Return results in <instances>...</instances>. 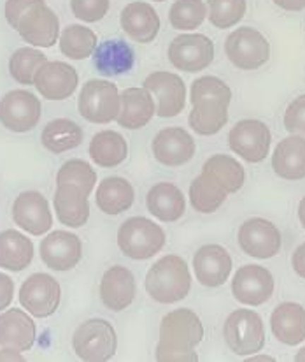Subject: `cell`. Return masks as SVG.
I'll return each instance as SVG.
<instances>
[{"instance_id": "6da1fadb", "label": "cell", "mask_w": 305, "mask_h": 362, "mask_svg": "<svg viewBox=\"0 0 305 362\" xmlns=\"http://www.w3.org/2000/svg\"><path fill=\"white\" fill-rule=\"evenodd\" d=\"M203 338V325L195 311L188 308L174 310L162 318L156 359L170 362H195L193 352Z\"/></svg>"}, {"instance_id": "7a4b0ae2", "label": "cell", "mask_w": 305, "mask_h": 362, "mask_svg": "<svg viewBox=\"0 0 305 362\" xmlns=\"http://www.w3.org/2000/svg\"><path fill=\"white\" fill-rule=\"evenodd\" d=\"M232 100V90L223 79L216 76H203L191 85L190 127L201 136H214L228 122V106Z\"/></svg>"}, {"instance_id": "3957f363", "label": "cell", "mask_w": 305, "mask_h": 362, "mask_svg": "<svg viewBox=\"0 0 305 362\" xmlns=\"http://www.w3.org/2000/svg\"><path fill=\"white\" fill-rule=\"evenodd\" d=\"M191 274L186 260L165 255L146 274V291L156 303L172 304L190 294Z\"/></svg>"}, {"instance_id": "277c9868", "label": "cell", "mask_w": 305, "mask_h": 362, "mask_svg": "<svg viewBox=\"0 0 305 362\" xmlns=\"http://www.w3.org/2000/svg\"><path fill=\"white\" fill-rule=\"evenodd\" d=\"M165 245V233L160 226L144 216H133L121 223L118 230V246L133 260L155 257Z\"/></svg>"}, {"instance_id": "5b68a950", "label": "cell", "mask_w": 305, "mask_h": 362, "mask_svg": "<svg viewBox=\"0 0 305 362\" xmlns=\"http://www.w3.org/2000/svg\"><path fill=\"white\" fill-rule=\"evenodd\" d=\"M72 346L81 361L104 362L116 354L118 338L116 331L104 318H92L76 329Z\"/></svg>"}, {"instance_id": "8992f818", "label": "cell", "mask_w": 305, "mask_h": 362, "mask_svg": "<svg viewBox=\"0 0 305 362\" xmlns=\"http://www.w3.org/2000/svg\"><path fill=\"white\" fill-rule=\"evenodd\" d=\"M78 110L85 120L92 123H111L121 110V93L116 85L105 79H90L79 93Z\"/></svg>"}, {"instance_id": "52a82bcc", "label": "cell", "mask_w": 305, "mask_h": 362, "mask_svg": "<svg viewBox=\"0 0 305 362\" xmlns=\"http://www.w3.org/2000/svg\"><path fill=\"white\" fill-rule=\"evenodd\" d=\"M225 339L237 356H253L265 346V327L253 310H237L225 322Z\"/></svg>"}, {"instance_id": "ba28073f", "label": "cell", "mask_w": 305, "mask_h": 362, "mask_svg": "<svg viewBox=\"0 0 305 362\" xmlns=\"http://www.w3.org/2000/svg\"><path fill=\"white\" fill-rule=\"evenodd\" d=\"M225 53L237 69L254 71L270 59V45L256 28L242 27L228 35L225 41Z\"/></svg>"}, {"instance_id": "9c48e42d", "label": "cell", "mask_w": 305, "mask_h": 362, "mask_svg": "<svg viewBox=\"0 0 305 362\" xmlns=\"http://www.w3.org/2000/svg\"><path fill=\"white\" fill-rule=\"evenodd\" d=\"M16 32L28 45L39 48H51L60 35V20L44 0L35 2L21 14Z\"/></svg>"}, {"instance_id": "30bf717a", "label": "cell", "mask_w": 305, "mask_h": 362, "mask_svg": "<svg viewBox=\"0 0 305 362\" xmlns=\"http://www.w3.org/2000/svg\"><path fill=\"white\" fill-rule=\"evenodd\" d=\"M41 100L28 90H13L0 100V122L13 132H28L41 120Z\"/></svg>"}, {"instance_id": "8fae6325", "label": "cell", "mask_w": 305, "mask_h": 362, "mask_svg": "<svg viewBox=\"0 0 305 362\" xmlns=\"http://www.w3.org/2000/svg\"><path fill=\"white\" fill-rule=\"evenodd\" d=\"M169 60L184 72H201L214 60V42L203 34H181L169 46Z\"/></svg>"}, {"instance_id": "7c38bea8", "label": "cell", "mask_w": 305, "mask_h": 362, "mask_svg": "<svg viewBox=\"0 0 305 362\" xmlns=\"http://www.w3.org/2000/svg\"><path fill=\"white\" fill-rule=\"evenodd\" d=\"M270 143V129L260 120H241L228 134L232 151L251 164H258L267 157Z\"/></svg>"}, {"instance_id": "4fadbf2b", "label": "cell", "mask_w": 305, "mask_h": 362, "mask_svg": "<svg viewBox=\"0 0 305 362\" xmlns=\"http://www.w3.org/2000/svg\"><path fill=\"white\" fill-rule=\"evenodd\" d=\"M60 285L51 274L35 273L23 281L20 288V303L37 318L51 317L60 306Z\"/></svg>"}, {"instance_id": "5bb4252c", "label": "cell", "mask_w": 305, "mask_h": 362, "mask_svg": "<svg viewBox=\"0 0 305 362\" xmlns=\"http://www.w3.org/2000/svg\"><path fill=\"white\" fill-rule=\"evenodd\" d=\"M143 85L158 100L156 115L160 118H174L184 110L186 85L181 79V76L174 74V72L158 71L148 76Z\"/></svg>"}, {"instance_id": "9a60e30c", "label": "cell", "mask_w": 305, "mask_h": 362, "mask_svg": "<svg viewBox=\"0 0 305 362\" xmlns=\"http://www.w3.org/2000/svg\"><path fill=\"white\" fill-rule=\"evenodd\" d=\"M239 245L242 252L256 259H272L282 246L277 227L265 218H251L239 229Z\"/></svg>"}, {"instance_id": "2e32d148", "label": "cell", "mask_w": 305, "mask_h": 362, "mask_svg": "<svg viewBox=\"0 0 305 362\" xmlns=\"http://www.w3.org/2000/svg\"><path fill=\"white\" fill-rule=\"evenodd\" d=\"M151 148L156 160L167 168L184 165L193 158L197 150L193 137L181 127H167L160 130L152 139Z\"/></svg>"}, {"instance_id": "e0dca14e", "label": "cell", "mask_w": 305, "mask_h": 362, "mask_svg": "<svg viewBox=\"0 0 305 362\" xmlns=\"http://www.w3.org/2000/svg\"><path fill=\"white\" fill-rule=\"evenodd\" d=\"M13 220L18 227L27 230L32 236L48 233L53 226V215L49 204L41 192L28 190L16 197L13 204Z\"/></svg>"}, {"instance_id": "ac0fdd59", "label": "cell", "mask_w": 305, "mask_h": 362, "mask_svg": "<svg viewBox=\"0 0 305 362\" xmlns=\"http://www.w3.org/2000/svg\"><path fill=\"white\" fill-rule=\"evenodd\" d=\"M79 76L72 65L65 62H46L34 78V86L44 99L65 100L76 92Z\"/></svg>"}, {"instance_id": "d6986e66", "label": "cell", "mask_w": 305, "mask_h": 362, "mask_svg": "<svg viewBox=\"0 0 305 362\" xmlns=\"http://www.w3.org/2000/svg\"><path fill=\"white\" fill-rule=\"evenodd\" d=\"M235 299L249 306H260L274 294V276L261 266H242L232 281Z\"/></svg>"}, {"instance_id": "ffe728a7", "label": "cell", "mask_w": 305, "mask_h": 362, "mask_svg": "<svg viewBox=\"0 0 305 362\" xmlns=\"http://www.w3.org/2000/svg\"><path fill=\"white\" fill-rule=\"evenodd\" d=\"M83 255V245L76 234L54 230L41 241V259L49 269L68 271L78 266Z\"/></svg>"}, {"instance_id": "44dd1931", "label": "cell", "mask_w": 305, "mask_h": 362, "mask_svg": "<svg viewBox=\"0 0 305 362\" xmlns=\"http://www.w3.org/2000/svg\"><path fill=\"white\" fill-rule=\"evenodd\" d=\"M195 276L203 287H221L232 271V257L223 246L205 245L193 257Z\"/></svg>"}, {"instance_id": "7402d4cb", "label": "cell", "mask_w": 305, "mask_h": 362, "mask_svg": "<svg viewBox=\"0 0 305 362\" xmlns=\"http://www.w3.org/2000/svg\"><path fill=\"white\" fill-rule=\"evenodd\" d=\"M136 278L123 266H112L102 276L100 299L109 310L123 311L136 299Z\"/></svg>"}, {"instance_id": "603a6c76", "label": "cell", "mask_w": 305, "mask_h": 362, "mask_svg": "<svg viewBox=\"0 0 305 362\" xmlns=\"http://www.w3.org/2000/svg\"><path fill=\"white\" fill-rule=\"evenodd\" d=\"M119 21L125 34L140 45L152 42L160 32L158 13L148 2H132L123 7Z\"/></svg>"}, {"instance_id": "cb8c5ba5", "label": "cell", "mask_w": 305, "mask_h": 362, "mask_svg": "<svg viewBox=\"0 0 305 362\" xmlns=\"http://www.w3.org/2000/svg\"><path fill=\"white\" fill-rule=\"evenodd\" d=\"M35 322L21 310H7L0 315V346L27 352L35 341Z\"/></svg>"}, {"instance_id": "d4e9b609", "label": "cell", "mask_w": 305, "mask_h": 362, "mask_svg": "<svg viewBox=\"0 0 305 362\" xmlns=\"http://www.w3.org/2000/svg\"><path fill=\"white\" fill-rule=\"evenodd\" d=\"M156 115L155 100L150 90L126 88L121 92V110L116 122L119 127L128 130H137L146 127Z\"/></svg>"}, {"instance_id": "484cf974", "label": "cell", "mask_w": 305, "mask_h": 362, "mask_svg": "<svg viewBox=\"0 0 305 362\" xmlns=\"http://www.w3.org/2000/svg\"><path fill=\"white\" fill-rule=\"evenodd\" d=\"M54 211L56 218L64 226L78 229L83 227L90 218V204L88 195L81 188L74 185H56L54 192Z\"/></svg>"}, {"instance_id": "4316f807", "label": "cell", "mask_w": 305, "mask_h": 362, "mask_svg": "<svg viewBox=\"0 0 305 362\" xmlns=\"http://www.w3.org/2000/svg\"><path fill=\"white\" fill-rule=\"evenodd\" d=\"M272 169L282 180L297 181L305 178V139L289 136L282 139L272 155Z\"/></svg>"}, {"instance_id": "83f0119b", "label": "cell", "mask_w": 305, "mask_h": 362, "mask_svg": "<svg viewBox=\"0 0 305 362\" xmlns=\"http://www.w3.org/2000/svg\"><path fill=\"white\" fill-rule=\"evenodd\" d=\"M270 327L285 345H299L305 339V308L297 303H282L272 311Z\"/></svg>"}, {"instance_id": "f1b7e54d", "label": "cell", "mask_w": 305, "mask_h": 362, "mask_svg": "<svg viewBox=\"0 0 305 362\" xmlns=\"http://www.w3.org/2000/svg\"><path fill=\"white\" fill-rule=\"evenodd\" d=\"M146 204L151 215L162 222H176L184 215V209H186L181 188L167 181L151 187V190L148 192Z\"/></svg>"}, {"instance_id": "f546056e", "label": "cell", "mask_w": 305, "mask_h": 362, "mask_svg": "<svg viewBox=\"0 0 305 362\" xmlns=\"http://www.w3.org/2000/svg\"><path fill=\"white\" fill-rule=\"evenodd\" d=\"M95 67L104 76H121L132 71L136 64L133 49L121 39H107L93 52Z\"/></svg>"}, {"instance_id": "4dcf8cb0", "label": "cell", "mask_w": 305, "mask_h": 362, "mask_svg": "<svg viewBox=\"0 0 305 362\" xmlns=\"http://www.w3.org/2000/svg\"><path fill=\"white\" fill-rule=\"evenodd\" d=\"M133 187L125 178L111 176L104 178L97 187V206L105 215H119L132 208L133 204Z\"/></svg>"}, {"instance_id": "1f68e13d", "label": "cell", "mask_w": 305, "mask_h": 362, "mask_svg": "<svg viewBox=\"0 0 305 362\" xmlns=\"http://www.w3.org/2000/svg\"><path fill=\"white\" fill-rule=\"evenodd\" d=\"M34 259V245L25 234L9 229L0 233V267L7 271H23Z\"/></svg>"}, {"instance_id": "d6a6232c", "label": "cell", "mask_w": 305, "mask_h": 362, "mask_svg": "<svg viewBox=\"0 0 305 362\" xmlns=\"http://www.w3.org/2000/svg\"><path fill=\"white\" fill-rule=\"evenodd\" d=\"M88 151L92 160L100 168H116L125 162L128 155V144L119 132L102 130L93 136Z\"/></svg>"}, {"instance_id": "836d02e7", "label": "cell", "mask_w": 305, "mask_h": 362, "mask_svg": "<svg viewBox=\"0 0 305 362\" xmlns=\"http://www.w3.org/2000/svg\"><path fill=\"white\" fill-rule=\"evenodd\" d=\"M202 173L213 181H216L227 194H235L237 190H241L246 180L244 168L234 157L221 153L207 158Z\"/></svg>"}, {"instance_id": "e575fe53", "label": "cell", "mask_w": 305, "mask_h": 362, "mask_svg": "<svg viewBox=\"0 0 305 362\" xmlns=\"http://www.w3.org/2000/svg\"><path fill=\"white\" fill-rule=\"evenodd\" d=\"M41 143L51 153H64L74 150L83 143V129L68 118H56L44 127Z\"/></svg>"}, {"instance_id": "d590c367", "label": "cell", "mask_w": 305, "mask_h": 362, "mask_svg": "<svg viewBox=\"0 0 305 362\" xmlns=\"http://www.w3.org/2000/svg\"><path fill=\"white\" fill-rule=\"evenodd\" d=\"M97 34L83 25H68L60 35V49L72 60H85L93 55L97 45Z\"/></svg>"}, {"instance_id": "8d00e7d4", "label": "cell", "mask_w": 305, "mask_h": 362, "mask_svg": "<svg viewBox=\"0 0 305 362\" xmlns=\"http://www.w3.org/2000/svg\"><path fill=\"white\" fill-rule=\"evenodd\" d=\"M227 192L207 175L197 176L190 185V201L195 211L214 213L227 201Z\"/></svg>"}, {"instance_id": "74e56055", "label": "cell", "mask_w": 305, "mask_h": 362, "mask_svg": "<svg viewBox=\"0 0 305 362\" xmlns=\"http://www.w3.org/2000/svg\"><path fill=\"white\" fill-rule=\"evenodd\" d=\"M48 62L44 53L34 48H20L9 60V72L20 85H34L35 72Z\"/></svg>"}, {"instance_id": "f35d334b", "label": "cell", "mask_w": 305, "mask_h": 362, "mask_svg": "<svg viewBox=\"0 0 305 362\" xmlns=\"http://www.w3.org/2000/svg\"><path fill=\"white\" fill-rule=\"evenodd\" d=\"M207 16V4L203 0H176L170 7L169 20L176 30H195Z\"/></svg>"}, {"instance_id": "ab89813d", "label": "cell", "mask_w": 305, "mask_h": 362, "mask_svg": "<svg viewBox=\"0 0 305 362\" xmlns=\"http://www.w3.org/2000/svg\"><path fill=\"white\" fill-rule=\"evenodd\" d=\"M56 185H74L81 188L86 195L92 194L97 185V173L88 162L72 158L65 162L56 175Z\"/></svg>"}, {"instance_id": "60d3db41", "label": "cell", "mask_w": 305, "mask_h": 362, "mask_svg": "<svg viewBox=\"0 0 305 362\" xmlns=\"http://www.w3.org/2000/svg\"><path fill=\"white\" fill-rule=\"evenodd\" d=\"M209 21L216 28H230L244 18L248 4L246 0H207Z\"/></svg>"}, {"instance_id": "b9f144b4", "label": "cell", "mask_w": 305, "mask_h": 362, "mask_svg": "<svg viewBox=\"0 0 305 362\" xmlns=\"http://www.w3.org/2000/svg\"><path fill=\"white\" fill-rule=\"evenodd\" d=\"M71 9L78 20L95 23L107 14L109 0H71Z\"/></svg>"}, {"instance_id": "7bdbcfd3", "label": "cell", "mask_w": 305, "mask_h": 362, "mask_svg": "<svg viewBox=\"0 0 305 362\" xmlns=\"http://www.w3.org/2000/svg\"><path fill=\"white\" fill-rule=\"evenodd\" d=\"M285 127L292 134L305 136V95L297 97L285 113Z\"/></svg>"}, {"instance_id": "ee69618b", "label": "cell", "mask_w": 305, "mask_h": 362, "mask_svg": "<svg viewBox=\"0 0 305 362\" xmlns=\"http://www.w3.org/2000/svg\"><path fill=\"white\" fill-rule=\"evenodd\" d=\"M35 2H41V0H7L6 2V20L11 27L16 30V25L20 21L21 14Z\"/></svg>"}, {"instance_id": "f6af8a7d", "label": "cell", "mask_w": 305, "mask_h": 362, "mask_svg": "<svg viewBox=\"0 0 305 362\" xmlns=\"http://www.w3.org/2000/svg\"><path fill=\"white\" fill-rule=\"evenodd\" d=\"M14 296V281L7 274L0 273V311L6 310L13 303Z\"/></svg>"}, {"instance_id": "bcb514c9", "label": "cell", "mask_w": 305, "mask_h": 362, "mask_svg": "<svg viewBox=\"0 0 305 362\" xmlns=\"http://www.w3.org/2000/svg\"><path fill=\"white\" fill-rule=\"evenodd\" d=\"M292 264H293V269H295V273L299 274V276L305 278V243L295 250Z\"/></svg>"}, {"instance_id": "7dc6e473", "label": "cell", "mask_w": 305, "mask_h": 362, "mask_svg": "<svg viewBox=\"0 0 305 362\" xmlns=\"http://www.w3.org/2000/svg\"><path fill=\"white\" fill-rule=\"evenodd\" d=\"M274 4L281 9L293 11V13L305 9V0H274Z\"/></svg>"}, {"instance_id": "c3c4849f", "label": "cell", "mask_w": 305, "mask_h": 362, "mask_svg": "<svg viewBox=\"0 0 305 362\" xmlns=\"http://www.w3.org/2000/svg\"><path fill=\"white\" fill-rule=\"evenodd\" d=\"M0 361H7V362L18 361V362H23L25 357L21 356V354L18 352V350L4 349V350H0Z\"/></svg>"}, {"instance_id": "681fc988", "label": "cell", "mask_w": 305, "mask_h": 362, "mask_svg": "<svg viewBox=\"0 0 305 362\" xmlns=\"http://www.w3.org/2000/svg\"><path fill=\"white\" fill-rule=\"evenodd\" d=\"M299 218H300V222H302V226L305 229V197L302 199V201H300V204H299Z\"/></svg>"}, {"instance_id": "f907efd6", "label": "cell", "mask_w": 305, "mask_h": 362, "mask_svg": "<svg viewBox=\"0 0 305 362\" xmlns=\"http://www.w3.org/2000/svg\"><path fill=\"white\" fill-rule=\"evenodd\" d=\"M249 361H274V357H268V356H256V357H249Z\"/></svg>"}, {"instance_id": "816d5d0a", "label": "cell", "mask_w": 305, "mask_h": 362, "mask_svg": "<svg viewBox=\"0 0 305 362\" xmlns=\"http://www.w3.org/2000/svg\"><path fill=\"white\" fill-rule=\"evenodd\" d=\"M295 361H297V362H304V361H305V346H304L302 350H300L299 354H297V356H295Z\"/></svg>"}, {"instance_id": "f5cc1de1", "label": "cell", "mask_w": 305, "mask_h": 362, "mask_svg": "<svg viewBox=\"0 0 305 362\" xmlns=\"http://www.w3.org/2000/svg\"><path fill=\"white\" fill-rule=\"evenodd\" d=\"M152 2H163V0H152Z\"/></svg>"}]
</instances>
